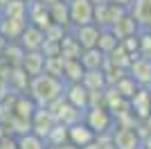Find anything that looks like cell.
<instances>
[{
    "label": "cell",
    "mask_w": 151,
    "mask_h": 149,
    "mask_svg": "<svg viewBox=\"0 0 151 149\" xmlns=\"http://www.w3.org/2000/svg\"><path fill=\"white\" fill-rule=\"evenodd\" d=\"M63 88H65V81L59 79V77H52L47 72L34 74L29 77V84H27V95H29L36 106H47L52 99H57L63 95Z\"/></svg>",
    "instance_id": "obj_1"
},
{
    "label": "cell",
    "mask_w": 151,
    "mask_h": 149,
    "mask_svg": "<svg viewBox=\"0 0 151 149\" xmlns=\"http://www.w3.org/2000/svg\"><path fill=\"white\" fill-rule=\"evenodd\" d=\"M83 122L95 131V136L111 133L115 129V118L106 106H88L83 111Z\"/></svg>",
    "instance_id": "obj_2"
},
{
    "label": "cell",
    "mask_w": 151,
    "mask_h": 149,
    "mask_svg": "<svg viewBox=\"0 0 151 149\" xmlns=\"http://www.w3.org/2000/svg\"><path fill=\"white\" fill-rule=\"evenodd\" d=\"M129 9L126 7H120V5H113V2H99V5L93 7V23L97 27H111L115 20L120 18L122 14H126Z\"/></svg>",
    "instance_id": "obj_3"
},
{
    "label": "cell",
    "mask_w": 151,
    "mask_h": 149,
    "mask_svg": "<svg viewBox=\"0 0 151 149\" xmlns=\"http://www.w3.org/2000/svg\"><path fill=\"white\" fill-rule=\"evenodd\" d=\"M113 149H140V136L135 127H115L111 131Z\"/></svg>",
    "instance_id": "obj_4"
},
{
    "label": "cell",
    "mask_w": 151,
    "mask_h": 149,
    "mask_svg": "<svg viewBox=\"0 0 151 149\" xmlns=\"http://www.w3.org/2000/svg\"><path fill=\"white\" fill-rule=\"evenodd\" d=\"M129 106L138 120H145L151 113V86H138V90L129 97Z\"/></svg>",
    "instance_id": "obj_5"
},
{
    "label": "cell",
    "mask_w": 151,
    "mask_h": 149,
    "mask_svg": "<svg viewBox=\"0 0 151 149\" xmlns=\"http://www.w3.org/2000/svg\"><path fill=\"white\" fill-rule=\"evenodd\" d=\"M93 2L90 0H70L68 2V14H70V25L79 27V25L93 23Z\"/></svg>",
    "instance_id": "obj_6"
},
{
    "label": "cell",
    "mask_w": 151,
    "mask_h": 149,
    "mask_svg": "<svg viewBox=\"0 0 151 149\" xmlns=\"http://www.w3.org/2000/svg\"><path fill=\"white\" fill-rule=\"evenodd\" d=\"M126 72L133 77V81L138 86H151V59H145V56H133Z\"/></svg>",
    "instance_id": "obj_7"
},
{
    "label": "cell",
    "mask_w": 151,
    "mask_h": 149,
    "mask_svg": "<svg viewBox=\"0 0 151 149\" xmlns=\"http://www.w3.org/2000/svg\"><path fill=\"white\" fill-rule=\"evenodd\" d=\"M29 122H32V131L45 140V136L50 133V129L57 124V118L52 115V111L47 106H36V111H34V115H32Z\"/></svg>",
    "instance_id": "obj_8"
},
{
    "label": "cell",
    "mask_w": 151,
    "mask_h": 149,
    "mask_svg": "<svg viewBox=\"0 0 151 149\" xmlns=\"http://www.w3.org/2000/svg\"><path fill=\"white\" fill-rule=\"evenodd\" d=\"M99 30L95 23L88 25H79V27H70V34L77 38V43L81 45V50H88V48H97V38H99Z\"/></svg>",
    "instance_id": "obj_9"
},
{
    "label": "cell",
    "mask_w": 151,
    "mask_h": 149,
    "mask_svg": "<svg viewBox=\"0 0 151 149\" xmlns=\"http://www.w3.org/2000/svg\"><path fill=\"white\" fill-rule=\"evenodd\" d=\"M93 140H95V131L90 129L83 120H79V122H75V124H70V127H68V142L77 145L79 149L86 147V145L93 142Z\"/></svg>",
    "instance_id": "obj_10"
},
{
    "label": "cell",
    "mask_w": 151,
    "mask_h": 149,
    "mask_svg": "<svg viewBox=\"0 0 151 149\" xmlns=\"http://www.w3.org/2000/svg\"><path fill=\"white\" fill-rule=\"evenodd\" d=\"M25 20H27V23H32V25H36V27H41V30H45V27L52 23V20H50V12H47V5L38 2V0L27 2Z\"/></svg>",
    "instance_id": "obj_11"
},
{
    "label": "cell",
    "mask_w": 151,
    "mask_h": 149,
    "mask_svg": "<svg viewBox=\"0 0 151 149\" xmlns=\"http://www.w3.org/2000/svg\"><path fill=\"white\" fill-rule=\"evenodd\" d=\"M129 14L140 30H151V0H133L129 5Z\"/></svg>",
    "instance_id": "obj_12"
},
{
    "label": "cell",
    "mask_w": 151,
    "mask_h": 149,
    "mask_svg": "<svg viewBox=\"0 0 151 149\" xmlns=\"http://www.w3.org/2000/svg\"><path fill=\"white\" fill-rule=\"evenodd\" d=\"M43 41H45L43 30L36 27V25H32V23L25 25V30L20 32V36H18V43L25 48V52H29V50H41Z\"/></svg>",
    "instance_id": "obj_13"
},
{
    "label": "cell",
    "mask_w": 151,
    "mask_h": 149,
    "mask_svg": "<svg viewBox=\"0 0 151 149\" xmlns=\"http://www.w3.org/2000/svg\"><path fill=\"white\" fill-rule=\"evenodd\" d=\"M63 97H65L68 104L77 106V108H81V111L88 108V90L81 86V81L65 84V88H63Z\"/></svg>",
    "instance_id": "obj_14"
},
{
    "label": "cell",
    "mask_w": 151,
    "mask_h": 149,
    "mask_svg": "<svg viewBox=\"0 0 151 149\" xmlns=\"http://www.w3.org/2000/svg\"><path fill=\"white\" fill-rule=\"evenodd\" d=\"M27 20L25 18H12V16H2L0 14V36L7 41H18L20 32L25 30Z\"/></svg>",
    "instance_id": "obj_15"
},
{
    "label": "cell",
    "mask_w": 151,
    "mask_h": 149,
    "mask_svg": "<svg viewBox=\"0 0 151 149\" xmlns=\"http://www.w3.org/2000/svg\"><path fill=\"white\" fill-rule=\"evenodd\" d=\"M108 30L113 32L115 36H117V41H122V38L124 36H131V34H138V23H135V20H133V16L129 12L126 14H122L120 18L115 20L113 25H111V27H108Z\"/></svg>",
    "instance_id": "obj_16"
},
{
    "label": "cell",
    "mask_w": 151,
    "mask_h": 149,
    "mask_svg": "<svg viewBox=\"0 0 151 149\" xmlns=\"http://www.w3.org/2000/svg\"><path fill=\"white\" fill-rule=\"evenodd\" d=\"M43 66H45V56H43L41 50H29V52H25L23 63H20V68L25 70L29 77L41 74V72H43Z\"/></svg>",
    "instance_id": "obj_17"
},
{
    "label": "cell",
    "mask_w": 151,
    "mask_h": 149,
    "mask_svg": "<svg viewBox=\"0 0 151 149\" xmlns=\"http://www.w3.org/2000/svg\"><path fill=\"white\" fill-rule=\"evenodd\" d=\"M79 61H81L83 70H101V66L106 61V54L99 48H88V50H81Z\"/></svg>",
    "instance_id": "obj_18"
},
{
    "label": "cell",
    "mask_w": 151,
    "mask_h": 149,
    "mask_svg": "<svg viewBox=\"0 0 151 149\" xmlns=\"http://www.w3.org/2000/svg\"><path fill=\"white\" fill-rule=\"evenodd\" d=\"M0 56H2V59H5L12 68H16V66H20V63H23L25 48H23L18 41H7L5 48H2V52H0Z\"/></svg>",
    "instance_id": "obj_19"
},
{
    "label": "cell",
    "mask_w": 151,
    "mask_h": 149,
    "mask_svg": "<svg viewBox=\"0 0 151 149\" xmlns=\"http://www.w3.org/2000/svg\"><path fill=\"white\" fill-rule=\"evenodd\" d=\"M47 12H50V20H52V23L63 25L65 30H70V27H72V25H70V14H68V2L57 0V2L47 5Z\"/></svg>",
    "instance_id": "obj_20"
},
{
    "label": "cell",
    "mask_w": 151,
    "mask_h": 149,
    "mask_svg": "<svg viewBox=\"0 0 151 149\" xmlns=\"http://www.w3.org/2000/svg\"><path fill=\"white\" fill-rule=\"evenodd\" d=\"M83 77V66L79 59H63V72L61 79L65 84H75V81H81Z\"/></svg>",
    "instance_id": "obj_21"
},
{
    "label": "cell",
    "mask_w": 151,
    "mask_h": 149,
    "mask_svg": "<svg viewBox=\"0 0 151 149\" xmlns=\"http://www.w3.org/2000/svg\"><path fill=\"white\" fill-rule=\"evenodd\" d=\"M7 84H9V88H12V93H27L29 74L20 68V66H16V68H12V72H9V77H7Z\"/></svg>",
    "instance_id": "obj_22"
},
{
    "label": "cell",
    "mask_w": 151,
    "mask_h": 149,
    "mask_svg": "<svg viewBox=\"0 0 151 149\" xmlns=\"http://www.w3.org/2000/svg\"><path fill=\"white\" fill-rule=\"evenodd\" d=\"M59 56H63V59H79L81 56V45L77 43V38L70 32L59 41Z\"/></svg>",
    "instance_id": "obj_23"
},
{
    "label": "cell",
    "mask_w": 151,
    "mask_h": 149,
    "mask_svg": "<svg viewBox=\"0 0 151 149\" xmlns=\"http://www.w3.org/2000/svg\"><path fill=\"white\" fill-rule=\"evenodd\" d=\"M81 86L90 93V90H104L108 84H106V77H104L101 70H83Z\"/></svg>",
    "instance_id": "obj_24"
},
{
    "label": "cell",
    "mask_w": 151,
    "mask_h": 149,
    "mask_svg": "<svg viewBox=\"0 0 151 149\" xmlns=\"http://www.w3.org/2000/svg\"><path fill=\"white\" fill-rule=\"evenodd\" d=\"M16 145H18V149H45V140L41 136H36L34 131L16 136Z\"/></svg>",
    "instance_id": "obj_25"
},
{
    "label": "cell",
    "mask_w": 151,
    "mask_h": 149,
    "mask_svg": "<svg viewBox=\"0 0 151 149\" xmlns=\"http://www.w3.org/2000/svg\"><path fill=\"white\" fill-rule=\"evenodd\" d=\"M68 142V127L63 122H57L50 129V133L45 136V145H52V147H59V145Z\"/></svg>",
    "instance_id": "obj_26"
},
{
    "label": "cell",
    "mask_w": 151,
    "mask_h": 149,
    "mask_svg": "<svg viewBox=\"0 0 151 149\" xmlns=\"http://www.w3.org/2000/svg\"><path fill=\"white\" fill-rule=\"evenodd\" d=\"M106 59H108L111 63H115V66H120V68L126 70V68H129V63H131V59H133V54H129V52L122 48V43H117V45H115V48L106 54Z\"/></svg>",
    "instance_id": "obj_27"
},
{
    "label": "cell",
    "mask_w": 151,
    "mask_h": 149,
    "mask_svg": "<svg viewBox=\"0 0 151 149\" xmlns=\"http://www.w3.org/2000/svg\"><path fill=\"white\" fill-rule=\"evenodd\" d=\"M113 88H115V90H117V93L122 95V97H126V99H129L133 93H135V90H138V84L133 81V77H131V74L126 72L124 77H120V79H117V81L113 84Z\"/></svg>",
    "instance_id": "obj_28"
},
{
    "label": "cell",
    "mask_w": 151,
    "mask_h": 149,
    "mask_svg": "<svg viewBox=\"0 0 151 149\" xmlns=\"http://www.w3.org/2000/svg\"><path fill=\"white\" fill-rule=\"evenodd\" d=\"M117 43H120V41H117V36H115V34H113L111 30H108V27H101V30H99L97 48H99L101 52H104V54H108V52H111V50H113Z\"/></svg>",
    "instance_id": "obj_29"
},
{
    "label": "cell",
    "mask_w": 151,
    "mask_h": 149,
    "mask_svg": "<svg viewBox=\"0 0 151 149\" xmlns=\"http://www.w3.org/2000/svg\"><path fill=\"white\" fill-rule=\"evenodd\" d=\"M2 16H12V18H25L27 14V2L25 0H9L5 7H2Z\"/></svg>",
    "instance_id": "obj_30"
},
{
    "label": "cell",
    "mask_w": 151,
    "mask_h": 149,
    "mask_svg": "<svg viewBox=\"0 0 151 149\" xmlns=\"http://www.w3.org/2000/svg\"><path fill=\"white\" fill-rule=\"evenodd\" d=\"M138 54L145 59H151V30L138 32Z\"/></svg>",
    "instance_id": "obj_31"
},
{
    "label": "cell",
    "mask_w": 151,
    "mask_h": 149,
    "mask_svg": "<svg viewBox=\"0 0 151 149\" xmlns=\"http://www.w3.org/2000/svg\"><path fill=\"white\" fill-rule=\"evenodd\" d=\"M43 72L52 74V77H59L61 79V72H63V56H45V66H43Z\"/></svg>",
    "instance_id": "obj_32"
},
{
    "label": "cell",
    "mask_w": 151,
    "mask_h": 149,
    "mask_svg": "<svg viewBox=\"0 0 151 149\" xmlns=\"http://www.w3.org/2000/svg\"><path fill=\"white\" fill-rule=\"evenodd\" d=\"M70 30H65V27H63V25H57V23H50L47 25V27H45L43 30V34H45V38H47V41H61L63 36H65V34H68Z\"/></svg>",
    "instance_id": "obj_33"
},
{
    "label": "cell",
    "mask_w": 151,
    "mask_h": 149,
    "mask_svg": "<svg viewBox=\"0 0 151 149\" xmlns=\"http://www.w3.org/2000/svg\"><path fill=\"white\" fill-rule=\"evenodd\" d=\"M41 52H43V56H57L59 54V43H57V41H47V38H45L43 45H41Z\"/></svg>",
    "instance_id": "obj_34"
},
{
    "label": "cell",
    "mask_w": 151,
    "mask_h": 149,
    "mask_svg": "<svg viewBox=\"0 0 151 149\" xmlns=\"http://www.w3.org/2000/svg\"><path fill=\"white\" fill-rule=\"evenodd\" d=\"M0 149H18L16 136H2L0 138Z\"/></svg>",
    "instance_id": "obj_35"
},
{
    "label": "cell",
    "mask_w": 151,
    "mask_h": 149,
    "mask_svg": "<svg viewBox=\"0 0 151 149\" xmlns=\"http://www.w3.org/2000/svg\"><path fill=\"white\" fill-rule=\"evenodd\" d=\"M140 149H151V131L140 138Z\"/></svg>",
    "instance_id": "obj_36"
},
{
    "label": "cell",
    "mask_w": 151,
    "mask_h": 149,
    "mask_svg": "<svg viewBox=\"0 0 151 149\" xmlns=\"http://www.w3.org/2000/svg\"><path fill=\"white\" fill-rule=\"evenodd\" d=\"M108 2H113V5H120V7H126V9H129V5H131L133 0H108Z\"/></svg>",
    "instance_id": "obj_37"
},
{
    "label": "cell",
    "mask_w": 151,
    "mask_h": 149,
    "mask_svg": "<svg viewBox=\"0 0 151 149\" xmlns=\"http://www.w3.org/2000/svg\"><path fill=\"white\" fill-rule=\"evenodd\" d=\"M57 149H79L77 145H72V142H63V145H59Z\"/></svg>",
    "instance_id": "obj_38"
},
{
    "label": "cell",
    "mask_w": 151,
    "mask_h": 149,
    "mask_svg": "<svg viewBox=\"0 0 151 149\" xmlns=\"http://www.w3.org/2000/svg\"><path fill=\"white\" fill-rule=\"evenodd\" d=\"M38 2H43V5H52V2H57V0H38Z\"/></svg>",
    "instance_id": "obj_39"
},
{
    "label": "cell",
    "mask_w": 151,
    "mask_h": 149,
    "mask_svg": "<svg viewBox=\"0 0 151 149\" xmlns=\"http://www.w3.org/2000/svg\"><path fill=\"white\" fill-rule=\"evenodd\" d=\"M7 2H9V0H0V12H2V7H5Z\"/></svg>",
    "instance_id": "obj_40"
},
{
    "label": "cell",
    "mask_w": 151,
    "mask_h": 149,
    "mask_svg": "<svg viewBox=\"0 0 151 149\" xmlns=\"http://www.w3.org/2000/svg\"><path fill=\"white\" fill-rule=\"evenodd\" d=\"M90 2H93V5H99V2H106V0H90Z\"/></svg>",
    "instance_id": "obj_41"
},
{
    "label": "cell",
    "mask_w": 151,
    "mask_h": 149,
    "mask_svg": "<svg viewBox=\"0 0 151 149\" xmlns=\"http://www.w3.org/2000/svg\"><path fill=\"white\" fill-rule=\"evenodd\" d=\"M45 149H57V147H52V145H45Z\"/></svg>",
    "instance_id": "obj_42"
},
{
    "label": "cell",
    "mask_w": 151,
    "mask_h": 149,
    "mask_svg": "<svg viewBox=\"0 0 151 149\" xmlns=\"http://www.w3.org/2000/svg\"><path fill=\"white\" fill-rule=\"evenodd\" d=\"M63 2H70V0H63Z\"/></svg>",
    "instance_id": "obj_43"
},
{
    "label": "cell",
    "mask_w": 151,
    "mask_h": 149,
    "mask_svg": "<svg viewBox=\"0 0 151 149\" xmlns=\"http://www.w3.org/2000/svg\"><path fill=\"white\" fill-rule=\"evenodd\" d=\"M25 2H32V0H25Z\"/></svg>",
    "instance_id": "obj_44"
}]
</instances>
